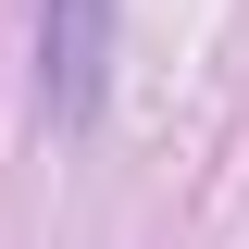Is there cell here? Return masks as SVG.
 Returning <instances> with one entry per match:
<instances>
[{
    "instance_id": "1",
    "label": "cell",
    "mask_w": 249,
    "mask_h": 249,
    "mask_svg": "<svg viewBox=\"0 0 249 249\" xmlns=\"http://www.w3.org/2000/svg\"><path fill=\"white\" fill-rule=\"evenodd\" d=\"M37 75H50V124H88L100 75H112V0H50L37 13Z\"/></svg>"
}]
</instances>
